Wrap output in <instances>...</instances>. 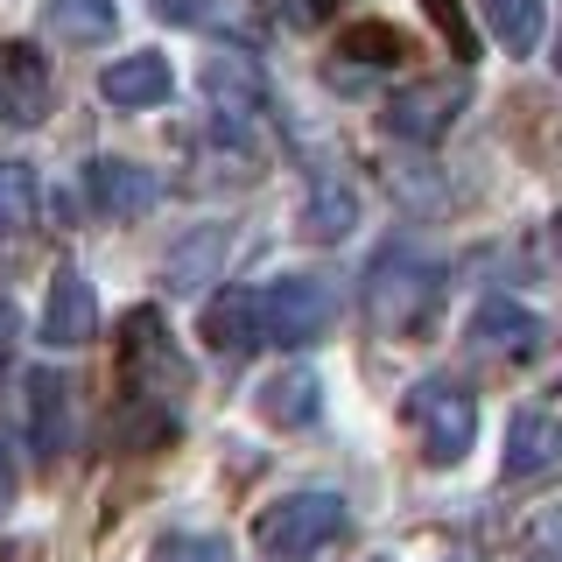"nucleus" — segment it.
<instances>
[{
    "label": "nucleus",
    "mask_w": 562,
    "mask_h": 562,
    "mask_svg": "<svg viewBox=\"0 0 562 562\" xmlns=\"http://www.w3.org/2000/svg\"><path fill=\"white\" fill-rule=\"evenodd\" d=\"M120 386H127V415H148V436H162L176 422L190 373L155 310H127V324H120Z\"/></svg>",
    "instance_id": "f257e3e1"
},
{
    "label": "nucleus",
    "mask_w": 562,
    "mask_h": 562,
    "mask_svg": "<svg viewBox=\"0 0 562 562\" xmlns=\"http://www.w3.org/2000/svg\"><path fill=\"white\" fill-rule=\"evenodd\" d=\"M436 295H443V268L415 246H386V254L366 268V316H373L380 338H408V330L429 324Z\"/></svg>",
    "instance_id": "f03ea898"
},
{
    "label": "nucleus",
    "mask_w": 562,
    "mask_h": 562,
    "mask_svg": "<svg viewBox=\"0 0 562 562\" xmlns=\"http://www.w3.org/2000/svg\"><path fill=\"white\" fill-rule=\"evenodd\" d=\"M338 535H345V499L338 492H281V499L260 506V520H254L260 562H316Z\"/></svg>",
    "instance_id": "7ed1b4c3"
},
{
    "label": "nucleus",
    "mask_w": 562,
    "mask_h": 562,
    "mask_svg": "<svg viewBox=\"0 0 562 562\" xmlns=\"http://www.w3.org/2000/svg\"><path fill=\"white\" fill-rule=\"evenodd\" d=\"M401 415H408V429L422 443V464H436V471L464 464V450L479 443V401H471V386H457L443 373L415 380L408 401H401Z\"/></svg>",
    "instance_id": "20e7f679"
},
{
    "label": "nucleus",
    "mask_w": 562,
    "mask_h": 562,
    "mask_svg": "<svg viewBox=\"0 0 562 562\" xmlns=\"http://www.w3.org/2000/svg\"><path fill=\"white\" fill-rule=\"evenodd\" d=\"M338 316V295L324 289L316 274H281L254 295V324H260V345H281V351H303L330 330Z\"/></svg>",
    "instance_id": "39448f33"
},
{
    "label": "nucleus",
    "mask_w": 562,
    "mask_h": 562,
    "mask_svg": "<svg viewBox=\"0 0 562 562\" xmlns=\"http://www.w3.org/2000/svg\"><path fill=\"white\" fill-rule=\"evenodd\" d=\"M464 99H471V78L457 70V78H422V85H401L394 99H386V134L394 140H443L457 127V113H464Z\"/></svg>",
    "instance_id": "423d86ee"
},
{
    "label": "nucleus",
    "mask_w": 562,
    "mask_h": 562,
    "mask_svg": "<svg viewBox=\"0 0 562 562\" xmlns=\"http://www.w3.org/2000/svg\"><path fill=\"white\" fill-rule=\"evenodd\" d=\"M541 338H549V324H541L527 303H514V295H485L479 310H471V351H485V359H535Z\"/></svg>",
    "instance_id": "0eeeda50"
},
{
    "label": "nucleus",
    "mask_w": 562,
    "mask_h": 562,
    "mask_svg": "<svg viewBox=\"0 0 562 562\" xmlns=\"http://www.w3.org/2000/svg\"><path fill=\"white\" fill-rule=\"evenodd\" d=\"M43 345L49 351H78V345H92V330H99V295H92V281H85L78 268H57V281H49V295H43Z\"/></svg>",
    "instance_id": "6e6552de"
},
{
    "label": "nucleus",
    "mask_w": 562,
    "mask_h": 562,
    "mask_svg": "<svg viewBox=\"0 0 562 562\" xmlns=\"http://www.w3.org/2000/svg\"><path fill=\"white\" fill-rule=\"evenodd\" d=\"M49 113V57L35 43H0V120L35 127Z\"/></svg>",
    "instance_id": "1a4fd4ad"
},
{
    "label": "nucleus",
    "mask_w": 562,
    "mask_h": 562,
    "mask_svg": "<svg viewBox=\"0 0 562 562\" xmlns=\"http://www.w3.org/2000/svg\"><path fill=\"white\" fill-rule=\"evenodd\" d=\"M155 198H162L155 169L120 162V155H99V162H85V204H92L99 218H140Z\"/></svg>",
    "instance_id": "9d476101"
},
{
    "label": "nucleus",
    "mask_w": 562,
    "mask_h": 562,
    "mask_svg": "<svg viewBox=\"0 0 562 562\" xmlns=\"http://www.w3.org/2000/svg\"><path fill=\"white\" fill-rule=\"evenodd\" d=\"M29 450L35 464H64L70 457V380L64 373H29Z\"/></svg>",
    "instance_id": "9b49d317"
},
{
    "label": "nucleus",
    "mask_w": 562,
    "mask_h": 562,
    "mask_svg": "<svg viewBox=\"0 0 562 562\" xmlns=\"http://www.w3.org/2000/svg\"><path fill=\"white\" fill-rule=\"evenodd\" d=\"M176 92V70L162 49H134V57H113L99 70V99L105 105H127V113H148V105H162Z\"/></svg>",
    "instance_id": "f8f14e48"
},
{
    "label": "nucleus",
    "mask_w": 562,
    "mask_h": 562,
    "mask_svg": "<svg viewBox=\"0 0 562 562\" xmlns=\"http://www.w3.org/2000/svg\"><path fill=\"white\" fill-rule=\"evenodd\" d=\"M562 464V415L549 408H520L506 422V450H499V471L506 479H541V471Z\"/></svg>",
    "instance_id": "ddd939ff"
},
{
    "label": "nucleus",
    "mask_w": 562,
    "mask_h": 562,
    "mask_svg": "<svg viewBox=\"0 0 562 562\" xmlns=\"http://www.w3.org/2000/svg\"><path fill=\"white\" fill-rule=\"evenodd\" d=\"M204 99L218 105L225 127H254V120L268 113V85H260V70L246 57H211L204 64Z\"/></svg>",
    "instance_id": "4468645a"
},
{
    "label": "nucleus",
    "mask_w": 562,
    "mask_h": 562,
    "mask_svg": "<svg viewBox=\"0 0 562 562\" xmlns=\"http://www.w3.org/2000/svg\"><path fill=\"white\" fill-rule=\"evenodd\" d=\"M254 408H260V422H274V429H303V422L324 415V380H316L310 366H281L274 380H260Z\"/></svg>",
    "instance_id": "2eb2a0df"
},
{
    "label": "nucleus",
    "mask_w": 562,
    "mask_h": 562,
    "mask_svg": "<svg viewBox=\"0 0 562 562\" xmlns=\"http://www.w3.org/2000/svg\"><path fill=\"white\" fill-rule=\"evenodd\" d=\"M225 254H233V233H225V225H204V233H190V239H183V246H176V254H169L162 281H169L176 295H198L204 281H218Z\"/></svg>",
    "instance_id": "dca6fc26"
},
{
    "label": "nucleus",
    "mask_w": 562,
    "mask_h": 562,
    "mask_svg": "<svg viewBox=\"0 0 562 562\" xmlns=\"http://www.w3.org/2000/svg\"><path fill=\"white\" fill-rule=\"evenodd\" d=\"M204 345L218 359H246L260 345V324H254V289H225L218 303L204 310Z\"/></svg>",
    "instance_id": "f3484780"
},
{
    "label": "nucleus",
    "mask_w": 562,
    "mask_h": 562,
    "mask_svg": "<svg viewBox=\"0 0 562 562\" xmlns=\"http://www.w3.org/2000/svg\"><path fill=\"white\" fill-rule=\"evenodd\" d=\"M492 43L506 49V57H535L541 43V22H549V0H479Z\"/></svg>",
    "instance_id": "a211bd4d"
},
{
    "label": "nucleus",
    "mask_w": 562,
    "mask_h": 562,
    "mask_svg": "<svg viewBox=\"0 0 562 562\" xmlns=\"http://www.w3.org/2000/svg\"><path fill=\"white\" fill-rule=\"evenodd\" d=\"M359 225V198L338 183V176H316L310 183V204H303V233L310 239H345Z\"/></svg>",
    "instance_id": "6ab92c4d"
},
{
    "label": "nucleus",
    "mask_w": 562,
    "mask_h": 562,
    "mask_svg": "<svg viewBox=\"0 0 562 562\" xmlns=\"http://www.w3.org/2000/svg\"><path fill=\"white\" fill-rule=\"evenodd\" d=\"M49 29L64 43H105L120 29V0H49Z\"/></svg>",
    "instance_id": "aec40b11"
},
{
    "label": "nucleus",
    "mask_w": 562,
    "mask_h": 562,
    "mask_svg": "<svg viewBox=\"0 0 562 562\" xmlns=\"http://www.w3.org/2000/svg\"><path fill=\"white\" fill-rule=\"evenodd\" d=\"M35 204H43V183H35L29 162H0V239L22 233L35 218Z\"/></svg>",
    "instance_id": "412c9836"
},
{
    "label": "nucleus",
    "mask_w": 562,
    "mask_h": 562,
    "mask_svg": "<svg viewBox=\"0 0 562 562\" xmlns=\"http://www.w3.org/2000/svg\"><path fill=\"white\" fill-rule=\"evenodd\" d=\"M338 49H345L351 64H394L401 57V35L386 29V22H359V29H345Z\"/></svg>",
    "instance_id": "4be33fe9"
},
{
    "label": "nucleus",
    "mask_w": 562,
    "mask_h": 562,
    "mask_svg": "<svg viewBox=\"0 0 562 562\" xmlns=\"http://www.w3.org/2000/svg\"><path fill=\"white\" fill-rule=\"evenodd\" d=\"M148 562H233V549L218 535H162L148 549Z\"/></svg>",
    "instance_id": "5701e85b"
},
{
    "label": "nucleus",
    "mask_w": 562,
    "mask_h": 562,
    "mask_svg": "<svg viewBox=\"0 0 562 562\" xmlns=\"http://www.w3.org/2000/svg\"><path fill=\"white\" fill-rule=\"evenodd\" d=\"M422 8L436 14V29L457 43V57H471V35H464V14H457V0H422Z\"/></svg>",
    "instance_id": "b1692460"
},
{
    "label": "nucleus",
    "mask_w": 562,
    "mask_h": 562,
    "mask_svg": "<svg viewBox=\"0 0 562 562\" xmlns=\"http://www.w3.org/2000/svg\"><path fill=\"white\" fill-rule=\"evenodd\" d=\"M14 485H22L14 479V450L0 443V520H8V506H14Z\"/></svg>",
    "instance_id": "393cba45"
},
{
    "label": "nucleus",
    "mask_w": 562,
    "mask_h": 562,
    "mask_svg": "<svg viewBox=\"0 0 562 562\" xmlns=\"http://www.w3.org/2000/svg\"><path fill=\"white\" fill-rule=\"evenodd\" d=\"M8 345H14V316L0 310V366H8Z\"/></svg>",
    "instance_id": "a878e982"
},
{
    "label": "nucleus",
    "mask_w": 562,
    "mask_h": 562,
    "mask_svg": "<svg viewBox=\"0 0 562 562\" xmlns=\"http://www.w3.org/2000/svg\"><path fill=\"white\" fill-rule=\"evenodd\" d=\"M549 233H555V254H562V211H555V225H549Z\"/></svg>",
    "instance_id": "bb28decb"
},
{
    "label": "nucleus",
    "mask_w": 562,
    "mask_h": 562,
    "mask_svg": "<svg viewBox=\"0 0 562 562\" xmlns=\"http://www.w3.org/2000/svg\"><path fill=\"white\" fill-rule=\"evenodd\" d=\"M555 70H562V49H555Z\"/></svg>",
    "instance_id": "cd10ccee"
}]
</instances>
